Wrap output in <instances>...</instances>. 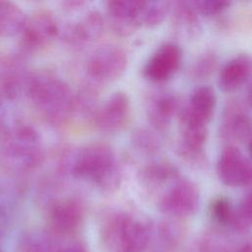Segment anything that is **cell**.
I'll use <instances>...</instances> for the list:
<instances>
[{
  "label": "cell",
  "mask_w": 252,
  "mask_h": 252,
  "mask_svg": "<svg viewBox=\"0 0 252 252\" xmlns=\"http://www.w3.org/2000/svg\"><path fill=\"white\" fill-rule=\"evenodd\" d=\"M25 92L41 117L53 127L66 124L76 111V95L53 73L42 71L30 75Z\"/></svg>",
  "instance_id": "obj_1"
},
{
  "label": "cell",
  "mask_w": 252,
  "mask_h": 252,
  "mask_svg": "<svg viewBox=\"0 0 252 252\" xmlns=\"http://www.w3.org/2000/svg\"><path fill=\"white\" fill-rule=\"evenodd\" d=\"M68 168L74 178L90 183L104 193L115 192L122 181L116 156L105 143H91L78 149L71 157Z\"/></svg>",
  "instance_id": "obj_2"
},
{
  "label": "cell",
  "mask_w": 252,
  "mask_h": 252,
  "mask_svg": "<svg viewBox=\"0 0 252 252\" xmlns=\"http://www.w3.org/2000/svg\"><path fill=\"white\" fill-rule=\"evenodd\" d=\"M0 157L4 165L14 171L36 168L43 159V143L39 133L29 125L12 127L2 138Z\"/></svg>",
  "instance_id": "obj_3"
},
{
  "label": "cell",
  "mask_w": 252,
  "mask_h": 252,
  "mask_svg": "<svg viewBox=\"0 0 252 252\" xmlns=\"http://www.w3.org/2000/svg\"><path fill=\"white\" fill-rule=\"evenodd\" d=\"M102 240L111 252H144L151 236L145 220L124 213H114L106 219L101 229Z\"/></svg>",
  "instance_id": "obj_4"
},
{
  "label": "cell",
  "mask_w": 252,
  "mask_h": 252,
  "mask_svg": "<svg viewBox=\"0 0 252 252\" xmlns=\"http://www.w3.org/2000/svg\"><path fill=\"white\" fill-rule=\"evenodd\" d=\"M127 55L119 46L101 45L90 56L87 64L89 77L98 83H110L119 79L127 67Z\"/></svg>",
  "instance_id": "obj_5"
},
{
  "label": "cell",
  "mask_w": 252,
  "mask_h": 252,
  "mask_svg": "<svg viewBox=\"0 0 252 252\" xmlns=\"http://www.w3.org/2000/svg\"><path fill=\"white\" fill-rule=\"evenodd\" d=\"M158 207L162 213L169 216H192L200 207V192L191 181L177 180L163 193Z\"/></svg>",
  "instance_id": "obj_6"
},
{
  "label": "cell",
  "mask_w": 252,
  "mask_h": 252,
  "mask_svg": "<svg viewBox=\"0 0 252 252\" xmlns=\"http://www.w3.org/2000/svg\"><path fill=\"white\" fill-rule=\"evenodd\" d=\"M59 28L51 12L39 11L28 17L21 32L22 46L32 52L47 46L58 34Z\"/></svg>",
  "instance_id": "obj_7"
},
{
  "label": "cell",
  "mask_w": 252,
  "mask_h": 252,
  "mask_svg": "<svg viewBox=\"0 0 252 252\" xmlns=\"http://www.w3.org/2000/svg\"><path fill=\"white\" fill-rule=\"evenodd\" d=\"M84 209L75 198H62L53 201L47 211V222L50 230L61 236L71 235L82 225Z\"/></svg>",
  "instance_id": "obj_8"
},
{
  "label": "cell",
  "mask_w": 252,
  "mask_h": 252,
  "mask_svg": "<svg viewBox=\"0 0 252 252\" xmlns=\"http://www.w3.org/2000/svg\"><path fill=\"white\" fill-rule=\"evenodd\" d=\"M217 174L226 186H246L252 183V164L237 148L227 147L218 159Z\"/></svg>",
  "instance_id": "obj_9"
},
{
  "label": "cell",
  "mask_w": 252,
  "mask_h": 252,
  "mask_svg": "<svg viewBox=\"0 0 252 252\" xmlns=\"http://www.w3.org/2000/svg\"><path fill=\"white\" fill-rule=\"evenodd\" d=\"M130 112V101L126 93H112L106 100L98 105L93 121L94 125L105 132H114L124 127Z\"/></svg>",
  "instance_id": "obj_10"
},
{
  "label": "cell",
  "mask_w": 252,
  "mask_h": 252,
  "mask_svg": "<svg viewBox=\"0 0 252 252\" xmlns=\"http://www.w3.org/2000/svg\"><path fill=\"white\" fill-rule=\"evenodd\" d=\"M182 50L175 43L161 45L147 61L144 76L153 82H164L171 78L179 69Z\"/></svg>",
  "instance_id": "obj_11"
},
{
  "label": "cell",
  "mask_w": 252,
  "mask_h": 252,
  "mask_svg": "<svg viewBox=\"0 0 252 252\" xmlns=\"http://www.w3.org/2000/svg\"><path fill=\"white\" fill-rule=\"evenodd\" d=\"M150 0H106L109 23L115 32L125 35L136 24Z\"/></svg>",
  "instance_id": "obj_12"
},
{
  "label": "cell",
  "mask_w": 252,
  "mask_h": 252,
  "mask_svg": "<svg viewBox=\"0 0 252 252\" xmlns=\"http://www.w3.org/2000/svg\"><path fill=\"white\" fill-rule=\"evenodd\" d=\"M104 28V21L96 11H92L79 21L68 25L62 32V37L73 45L85 44L97 39Z\"/></svg>",
  "instance_id": "obj_13"
},
{
  "label": "cell",
  "mask_w": 252,
  "mask_h": 252,
  "mask_svg": "<svg viewBox=\"0 0 252 252\" xmlns=\"http://www.w3.org/2000/svg\"><path fill=\"white\" fill-rule=\"evenodd\" d=\"M217 106V95L210 86H200L190 96L189 105L181 113V117L207 125L213 118Z\"/></svg>",
  "instance_id": "obj_14"
},
{
  "label": "cell",
  "mask_w": 252,
  "mask_h": 252,
  "mask_svg": "<svg viewBox=\"0 0 252 252\" xmlns=\"http://www.w3.org/2000/svg\"><path fill=\"white\" fill-rule=\"evenodd\" d=\"M252 71V60L247 55H238L227 61L220 69L218 86L224 93H229L241 87Z\"/></svg>",
  "instance_id": "obj_15"
},
{
  "label": "cell",
  "mask_w": 252,
  "mask_h": 252,
  "mask_svg": "<svg viewBox=\"0 0 252 252\" xmlns=\"http://www.w3.org/2000/svg\"><path fill=\"white\" fill-rule=\"evenodd\" d=\"M28 17L12 0H0V37H11L22 32Z\"/></svg>",
  "instance_id": "obj_16"
},
{
  "label": "cell",
  "mask_w": 252,
  "mask_h": 252,
  "mask_svg": "<svg viewBox=\"0 0 252 252\" xmlns=\"http://www.w3.org/2000/svg\"><path fill=\"white\" fill-rule=\"evenodd\" d=\"M177 176V170L169 163L155 162L143 167L138 175L139 181L146 188H156Z\"/></svg>",
  "instance_id": "obj_17"
},
{
  "label": "cell",
  "mask_w": 252,
  "mask_h": 252,
  "mask_svg": "<svg viewBox=\"0 0 252 252\" xmlns=\"http://www.w3.org/2000/svg\"><path fill=\"white\" fill-rule=\"evenodd\" d=\"M58 248L44 233L27 231L22 233L14 246L13 252H57Z\"/></svg>",
  "instance_id": "obj_18"
},
{
  "label": "cell",
  "mask_w": 252,
  "mask_h": 252,
  "mask_svg": "<svg viewBox=\"0 0 252 252\" xmlns=\"http://www.w3.org/2000/svg\"><path fill=\"white\" fill-rule=\"evenodd\" d=\"M181 122L183 124L182 144L184 150L187 153L198 154L207 139V125L186 117H181Z\"/></svg>",
  "instance_id": "obj_19"
},
{
  "label": "cell",
  "mask_w": 252,
  "mask_h": 252,
  "mask_svg": "<svg viewBox=\"0 0 252 252\" xmlns=\"http://www.w3.org/2000/svg\"><path fill=\"white\" fill-rule=\"evenodd\" d=\"M177 107L174 97L161 95L155 98L149 106V118L157 128L165 127Z\"/></svg>",
  "instance_id": "obj_20"
},
{
  "label": "cell",
  "mask_w": 252,
  "mask_h": 252,
  "mask_svg": "<svg viewBox=\"0 0 252 252\" xmlns=\"http://www.w3.org/2000/svg\"><path fill=\"white\" fill-rule=\"evenodd\" d=\"M230 225L238 232H245L252 227V189L241 200L238 207L234 209Z\"/></svg>",
  "instance_id": "obj_21"
},
{
  "label": "cell",
  "mask_w": 252,
  "mask_h": 252,
  "mask_svg": "<svg viewBox=\"0 0 252 252\" xmlns=\"http://www.w3.org/2000/svg\"><path fill=\"white\" fill-rule=\"evenodd\" d=\"M211 212L214 219L220 224H231L234 215V209L232 208L230 202L226 198L220 197L214 200V202L212 203Z\"/></svg>",
  "instance_id": "obj_22"
},
{
  "label": "cell",
  "mask_w": 252,
  "mask_h": 252,
  "mask_svg": "<svg viewBox=\"0 0 252 252\" xmlns=\"http://www.w3.org/2000/svg\"><path fill=\"white\" fill-rule=\"evenodd\" d=\"M133 141L137 148L146 152H152L158 146L155 136L145 130L137 131L133 136Z\"/></svg>",
  "instance_id": "obj_23"
},
{
  "label": "cell",
  "mask_w": 252,
  "mask_h": 252,
  "mask_svg": "<svg viewBox=\"0 0 252 252\" xmlns=\"http://www.w3.org/2000/svg\"><path fill=\"white\" fill-rule=\"evenodd\" d=\"M230 0H200L201 11L206 16H216L225 10Z\"/></svg>",
  "instance_id": "obj_24"
},
{
  "label": "cell",
  "mask_w": 252,
  "mask_h": 252,
  "mask_svg": "<svg viewBox=\"0 0 252 252\" xmlns=\"http://www.w3.org/2000/svg\"><path fill=\"white\" fill-rule=\"evenodd\" d=\"M57 252H88V249L83 242L76 240L58 248Z\"/></svg>",
  "instance_id": "obj_25"
},
{
  "label": "cell",
  "mask_w": 252,
  "mask_h": 252,
  "mask_svg": "<svg viewBox=\"0 0 252 252\" xmlns=\"http://www.w3.org/2000/svg\"><path fill=\"white\" fill-rule=\"evenodd\" d=\"M9 226V215L7 210L0 204V240Z\"/></svg>",
  "instance_id": "obj_26"
},
{
  "label": "cell",
  "mask_w": 252,
  "mask_h": 252,
  "mask_svg": "<svg viewBox=\"0 0 252 252\" xmlns=\"http://www.w3.org/2000/svg\"><path fill=\"white\" fill-rule=\"evenodd\" d=\"M238 252H252V245L250 244L244 245Z\"/></svg>",
  "instance_id": "obj_27"
},
{
  "label": "cell",
  "mask_w": 252,
  "mask_h": 252,
  "mask_svg": "<svg viewBox=\"0 0 252 252\" xmlns=\"http://www.w3.org/2000/svg\"><path fill=\"white\" fill-rule=\"evenodd\" d=\"M248 100H249V102L252 106V85H251V87L249 89V92H248Z\"/></svg>",
  "instance_id": "obj_28"
},
{
  "label": "cell",
  "mask_w": 252,
  "mask_h": 252,
  "mask_svg": "<svg viewBox=\"0 0 252 252\" xmlns=\"http://www.w3.org/2000/svg\"><path fill=\"white\" fill-rule=\"evenodd\" d=\"M248 152H249V155H250V157H251V158H252V142L249 144V146H248Z\"/></svg>",
  "instance_id": "obj_29"
},
{
  "label": "cell",
  "mask_w": 252,
  "mask_h": 252,
  "mask_svg": "<svg viewBox=\"0 0 252 252\" xmlns=\"http://www.w3.org/2000/svg\"><path fill=\"white\" fill-rule=\"evenodd\" d=\"M0 252H3V250H2V248H1V246H0Z\"/></svg>",
  "instance_id": "obj_30"
}]
</instances>
